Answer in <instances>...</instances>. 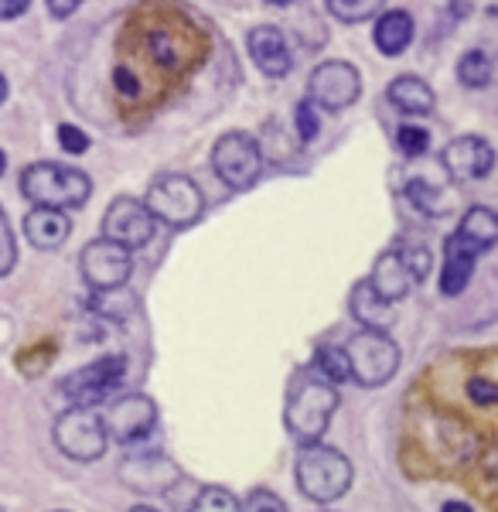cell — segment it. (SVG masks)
I'll return each mask as SVG.
<instances>
[{
  "mask_svg": "<svg viewBox=\"0 0 498 512\" xmlns=\"http://www.w3.org/2000/svg\"><path fill=\"white\" fill-rule=\"evenodd\" d=\"M209 52L202 24L174 0L134 7L113 45V93L127 117L147 123L174 93L185 89Z\"/></svg>",
  "mask_w": 498,
  "mask_h": 512,
  "instance_id": "6da1fadb",
  "label": "cell"
},
{
  "mask_svg": "<svg viewBox=\"0 0 498 512\" xmlns=\"http://www.w3.org/2000/svg\"><path fill=\"white\" fill-rule=\"evenodd\" d=\"M338 410V386L321 379L318 373H304L294 379L287 393V407H284V424L290 437L297 444H314L321 441Z\"/></svg>",
  "mask_w": 498,
  "mask_h": 512,
  "instance_id": "7a4b0ae2",
  "label": "cell"
},
{
  "mask_svg": "<svg viewBox=\"0 0 498 512\" xmlns=\"http://www.w3.org/2000/svg\"><path fill=\"white\" fill-rule=\"evenodd\" d=\"M21 195L45 209H79L93 195V181L86 171L65 168L55 161L28 164L21 175Z\"/></svg>",
  "mask_w": 498,
  "mask_h": 512,
  "instance_id": "3957f363",
  "label": "cell"
},
{
  "mask_svg": "<svg viewBox=\"0 0 498 512\" xmlns=\"http://www.w3.org/2000/svg\"><path fill=\"white\" fill-rule=\"evenodd\" d=\"M297 485H301L307 499L321 502V506L342 499L348 485H352V461L321 441L304 444L301 458H297Z\"/></svg>",
  "mask_w": 498,
  "mask_h": 512,
  "instance_id": "277c9868",
  "label": "cell"
},
{
  "mask_svg": "<svg viewBox=\"0 0 498 512\" xmlns=\"http://www.w3.org/2000/svg\"><path fill=\"white\" fill-rule=\"evenodd\" d=\"M348 359V379H355L365 390L389 383L400 369V345L389 338V332H376V328H362L359 335L348 338L345 345Z\"/></svg>",
  "mask_w": 498,
  "mask_h": 512,
  "instance_id": "5b68a950",
  "label": "cell"
},
{
  "mask_svg": "<svg viewBox=\"0 0 498 512\" xmlns=\"http://www.w3.org/2000/svg\"><path fill=\"white\" fill-rule=\"evenodd\" d=\"M147 212L154 216V222H164L171 229H188L202 219L205 212V198L202 188L195 185L188 175H161L151 181L144 198Z\"/></svg>",
  "mask_w": 498,
  "mask_h": 512,
  "instance_id": "8992f818",
  "label": "cell"
},
{
  "mask_svg": "<svg viewBox=\"0 0 498 512\" xmlns=\"http://www.w3.org/2000/svg\"><path fill=\"white\" fill-rule=\"evenodd\" d=\"M55 448L65 458L89 465L99 461L110 448V434L103 427V417L96 414V407H69L62 417L55 420Z\"/></svg>",
  "mask_w": 498,
  "mask_h": 512,
  "instance_id": "52a82bcc",
  "label": "cell"
},
{
  "mask_svg": "<svg viewBox=\"0 0 498 512\" xmlns=\"http://www.w3.org/2000/svg\"><path fill=\"white\" fill-rule=\"evenodd\" d=\"M212 171L232 192H246V188L256 185V178L263 171L260 144L249 134H243V130L222 134L212 147Z\"/></svg>",
  "mask_w": 498,
  "mask_h": 512,
  "instance_id": "ba28073f",
  "label": "cell"
},
{
  "mask_svg": "<svg viewBox=\"0 0 498 512\" xmlns=\"http://www.w3.org/2000/svg\"><path fill=\"white\" fill-rule=\"evenodd\" d=\"M123 376H127V359L123 355H103V359L65 376L62 393L72 400V407H96V403H106L120 390Z\"/></svg>",
  "mask_w": 498,
  "mask_h": 512,
  "instance_id": "9c48e42d",
  "label": "cell"
},
{
  "mask_svg": "<svg viewBox=\"0 0 498 512\" xmlns=\"http://www.w3.org/2000/svg\"><path fill=\"white\" fill-rule=\"evenodd\" d=\"M362 93V76L359 69H355L352 62H321L318 69L311 72V79H307V99H311L314 106H321V110H345V106H352L355 99Z\"/></svg>",
  "mask_w": 498,
  "mask_h": 512,
  "instance_id": "30bf717a",
  "label": "cell"
},
{
  "mask_svg": "<svg viewBox=\"0 0 498 512\" xmlns=\"http://www.w3.org/2000/svg\"><path fill=\"white\" fill-rule=\"evenodd\" d=\"M79 270H82V280H86L93 291H103V287L127 284L130 274H134V260H130L127 246L99 236L86 246V250H82Z\"/></svg>",
  "mask_w": 498,
  "mask_h": 512,
  "instance_id": "8fae6325",
  "label": "cell"
},
{
  "mask_svg": "<svg viewBox=\"0 0 498 512\" xmlns=\"http://www.w3.org/2000/svg\"><path fill=\"white\" fill-rule=\"evenodd\" d=\"M154 216L147 212L144 202L130 195H120L116 202H110L103 216V236L113 239V243L127 246V250H140L154 239Z\"/></svg>",
  "mask_w": 498,
  "mask_h": 512,
  "instance_id": "7c38bea8",
  "label": "cell"
},
{
  "mask_svg": "<svg viewBox=\"0 0 498 512\" xmlns=\"http://www.w3.org/2000/svg\"><path fill=\"white\" fill-rule=\"evenodd\" d=\"M154 424H157V407H154L151 396H144V393L116 396L103 414L106 434L120 444H134L140 437H147L154 431Z\"/></svg>",
  "mask_w": 498,
  "mask_h": 512,
  "instance_id": "4fadbf2b",
  "label": "cell"
},
{
  "mask_svg": "<svg viewBox=\"0 0 498 512\" xmlns=\"http://www.w3.org/2000/svg\"><path fill=\"white\" fill-rule=\"evenodd\" d=\"M441 164L454 181H475V178H485L488 171H492L495 151L485 137L464 134V137H454L451 144L444 147Z\"/></svg>",
  "mask_w": 498,
  "mask_h": 512,
  "instance_id": "5bb4252c",
  "label": "cell"
},
{
  "mask_svg": "<svg viewBox=\"0 0 498 512\" xmlns=\"http://www.w3.org/2000/svg\"><path fill=\"white\" fill-rule=\"evenodd\" d=\"M120 478L127 489L147 492V495H161L168 492V485H174L181 478L178 465L164 454H134L120 465Z\"/></svg>",
  "mask_w": 498,
  "mask_h": 512,
  "instance_id": "9a60e30c",
  "label": "cell"
},
{
  "mask_svg": "<svg viewBox=\"0 0 498 512\" xmlns=\"http://www.w3.org/2000/svg\"><path fill=\"white\" fill-rule=\"evenodd\" d=\"M246 48H249V59H253V65L263 76L280 79L290 72V45L284 31L273 28V24H260V28L249 31Z\"/></svg>",
  "mask_w": 498,
  "mask_h": 512,
  "instance_id": "2e32d148",
  "label": "cell"
},
{
  "mask_svg": "<svg viewBox=\"0 0 498 512\" xmlns=\"http://www.w3.org/2000/svg\"><path fill=\"white\" fill-rule=\"evenodd\" d=\"M478 250L471 243H464L458 233L447 236L444 243V270H441V294L444 297H458L464 287L471 284V274H475L478 263Z\"/></svg>",
  "mask_w": 498,
  "mask_h": 512,
  "instance_id": "e0dca14e",
  "label": "cell"
},
{
  "mask_svg": "<svg viewBox=\"0 0 498 512\" xmlns=\"http://www.w3.org/2000/svg\"><path fill=\"white\" fill-rule=\"evenodd\" d=\"M24 236L35 250H58L65 239L72 236V219L65 216V209H45V205H35V209L24 216Z\"/></svg>",
  "mask_w": 498,
  "mask_h": 512,
  "instance_id": "ac0fdd59",
  "label": "cell"
},
{
  "mask_svg": "<svg viewBox=\"0 0 498 512\" xmlns=\"http://www.w3.org/2000/svg\"><path fill=\"white\" fill-rule=\"evenodd\" d=\"M369 284H372V291L383 297V301L396 304V301H403V297L413 291V284H417V280H413V274L406 270V263L400 260V253L386 250L376 260V267H372Z\"/></svg>",
  "mask_w": 498,
  "mask_h": 512,
  "instance_id": "d6986e66",
  "label": "cell"
},
{
  "mask_svg": "<svg viewBox=\"0 0 498 512\" xmlns=\"http://www.w3.org/2000/svg\"><path fill=\"white\" fill-rule=\"evenodd\" d=\"M348 308H352V318L359 321L362 328H376V332H389V325L396 321L393 304L383 301L376 291H372L369 280L352 287V297H348Z\"/></svg>",
  "mask_w": 498,
  "mask_h": 512,
  "instance_id": "ffe728a7",
  "label": "cell"
},
{
  "mask_svg": "<svg viewBox=\"0 0 498 512\" xmlns=\"http://www.w3.org/2000/svg\"><path fill=\"white\" fill-rule=\"evenodd\" d=\"M389 103L396 106L406 117H423V113L434 110V89L417 76H400L389 82Z\"/></svg>",
  "mask_w": 498,
  "mask_h": 512,
  "instance_id": "44dd1931",
  "label": "cell"
},
{
  "mask_svg": "<svg viewBox=\"0 0 498 512\" xmlns=\"http://www.w3.org/2000/svg\"><path fill=\"white\" fill-rule=\"evenodd\" d=\"M372 38H376L379 52L389 55V59H393V55H403L413 41V18L406 11H383L376 21Z\"/></svg>",
  "mask_w": 498,
  "mask_h": 512,
  "instance_id": "7402d4cb",
  "label": "cell"
},
{
  "mask_svg": "<svg viewBox=\"0 0 498 512\" xmlns=\"http://www.w3.org/2000/svg\"><path fill=\"white\" fill-rule=\"evenodd\" d=\"M464 243H471L478 253H488L492 246L498 243V219L492 209H485V205H475V209L464 212L461 226L454 229Z\"/></svg>",
  "mask_w": 498,
  "mask_h": 512,
  "instance_id": "603a6c76",
  "label": "cell"
},
{
  "mask_svg": "<svg viewBox=\"0 0 498 512\" xmlns=\"http://www.w3.org/2000/svg\"><path fill=\"white\" fill-rule=\"evenodd\" d=\"M137 294L130 291L127 284L120 287H103V291H93L89 297V311H96V315L110 318V321H127L137 315Z\"/></svg>",
  "mask_w": 498,
  "mask_h": 512,
  "instance_id": "cb8c5ba5",
  "label": "cell"
},
{
  "mask_svg": "<svg viewBox=\"0 0 498 512\" xmlns=\"http://www.w3.org/2000/svg\"><path fill=\"white\" fill-rule=\"evenodd\" d=\"M458 79L464 89H485L492 82V59L485 52H478V48L464 52L458 62Z\"/></svg>",
  "mask_w": 498,
  "mask_h": 512,
  "instance_id": "d4e9b609",
  "label": "cell"
},
{
  "mask_svg": "<svg viewBox=\"0 0 498 512\" xmlns=\"http://www.w3.org/2000/svg\"><path fill=\"white\" fill-rule=\"evenodd\" d=\"M386 7V0H328V11L345 24H362L376 18Z\"/></svg>",
  "mask_w": 498,
  "mask_h": 512,
  "instance_id": "484cf974",
  "label": "cell"
},
{
  "mask_svg": "<svg viewBox=\"0 0 498 512\" xmlns=\"http://www.w3.org/2000/svg\"><path fill=\"white\" fill-rule=\"evenodd\" d=\"M314 373L328 383H345L348 379V359H345V349H335V345H321L318 355H314Z\"/></svg>",
  "mask_w": 498,
  "mask_h": 512,
  "instance_id": "4316f807",
  "label": "cell"
},
{
  "mask_svg": "<svg viewBox=\"0 0 498 512\" xmlns=\"http://www.w3.org/2000/svg\"><path fill=\"white\" fill-rule=\"evenodd\" d=\"M188 512H239V499L222 485H205Z\"/></svg>",
  "mask_w": 498,
  "mask_h": 512,
  "instance_id": "83f0119b",
  "label": "cell"
},
{
  "mask_svg": "<svg viewBox=\"0 0 498 512\" xmlns=\"http://www.w3.org/2000/svg\"><path fill=\"white\" fill-rule=\"evenodd\" d=\"M406 195H410V202L417 205V209L423 212V216H444V212H447L441 188L427 185V181H410V188H406Z\"/></svg>",
  "mask_w": 498,
  "mask_h": 512,
  "instance_id": "f1b7e54d",
  "label": "cell"
},
{
  "mask_svg": "<svg viewBox=\"0 0 498 512\" xmlns=\"http://www.w3.org/2000/svg\"><path fill=\"white\" fill-rule=\"evenodd\" d=\"M396 147H400L406 158H420L430 147V130L420 127V123H403V127L396 130Z\"/></svg>",
  "mask_w": 498,
  "mask_h": 512,
  "instance_id": "f546056e",
  "label": "cell"
},
{
  "mask_svg": "<svg viewBox=\"0 0 498 512\" xmlns=\"http://www.w3.org/2000/svg\"><path fill=\"white\" fill-rule=\"evenodd\" d=\"M396 253H400V260L406 263V270L413 274V280H420L430 274V250L427 246H417V243H403V246H396Z\"/></svg>",
  "mask_w": 498,
  "mask_h": 512,
  "instance_id": "4dcf8cb0",
  "label": "cell"
},
{
  "mask_svg": "<svg viewBox=\"0 0 498 512\" xmlns=\"http://www.w3.org/2000/svg\"><path fill=\"white\" fill-rule=\"evenodd\" d=\"M18 263V243H14L11 222H7V212L0 209V277H7Z\"/></svg>",
  "mask_w": 498,
  "mask_h": 512,
  "instance_id": "1f68e13d",
  "label": "cell"
},
{
  "mask_svg": "<svg viewBox=\"0 0 498 512\" xmlns=\"http://www.w3.org/2000/svg\"><path fill=\"white\" fill-rule=\"evenodd\" d=\"M239 512H287V506H284V499L273 495L270 489H253L239 502Z\"/></svg>",
  "mask_w": 498,
  "mask_h": 512,
  "instance_id": "d6a6232c",
  "label": "cell"
},
{
  "mask_svg": "<svg viewBox=\"0 0 498 512\" xmlns=\"http://www.w3.org/2000/svg\"><path fill=\"white\" fill-rule=\"evenodd\" d=\"M297 137H301L304 144H311V140L318 137V113H314L311 99H304V103L297 106Z\"/></svg>",
  "mask_w": 498,
  "mask_h": 512,
  "instance_id": "836d02e7",
  "label": "cell"
},
{
  "mask_svg": "<svg viewBox=\"0 0 498 512\" xmlns=\"http://www.w3.org/2000/svg\"><path fill=\"white\" fill-rule=\"evenodd\" d=\"M58 144H62V151H69V154L89 151V137L82 134L79 127H72V123H62V127H58Z\"/></svg>",
  "mask_w": 498,
  "mask_h": 512,
  "instance_id": "e575fe53",
  "label": "cell"
},
{
  "mask_svg": "<svg viewBox=\"0 0 498 512\" xmlns=\"http://www.w3.org/2000/svg\"><path fill=\"white\" fill-rule=\"evenodd\" d=\"M468 396H471L475 403H481V407H492V403L498 400V386L492 383V379H485V376H471Z\"/></svg>",
  "mask_w": 498,
  "mask_h": 512,
  "instance_id": "d590c367",
  "label": "cell"
},
{
  "mask_svg": "<svg viewBox=\"0 0 498 512\" xmlns=\"http://www.w3.org/2000/svg\"><path fill=\"white\" fill-rule=\"evenodd\" d=\"M28 7H31V0H0V18L14 21V18H21Z\"/></svg>",
  "mask_w": 498,
  "mask_h": 512,
  "instance_id": "8d00e7d4",
  "label": "cell"
},
{
  "mask_svg": "<svg viewBox=\"0 0 498 512\" xmlns=\"http://www.w3.org/2000/svg\"><path fill=\"white\" fill-rule=\"evenodd\" d=\"M79 7H82V0H48V11H52L55 18H69Z\"/></svg>",
  "mask_w": 498,
  "mask_h": 512,
  "instance_id": "74e56055",
  "label": "cell"
},
{
  "mask_svg": "<svg viewBox=\"0 0 498 512\" xmlns=\"http://www.w3.org/2000/svg\"><path fill=\"white\" fill-rule=\"evenodd\" d=\"M441 512H471V506H464V502H444V509Z\"/></svg>",
  "mask_w": 498,
  "mask_h": 512,
  "instance_id": "f35d334b",
  "label": "cell"
},
{
  "mask_svg": "<svg viewBox=\"0 0 498 512\" xmlns=\"http://www.w3.org/2000/svg\"><path fill=\"white\" fill-rule=\"evenodd\" d=\"M7 99V79H4V72H0V103Z\"/></svg>",
  "mask_w": 498,
  "mask_h": 512,
  "instance_id": "ab89813d",
  "label": "cell"
},
{
  "mask_svg": "<svg viewBox=\"0 0 498 512\" xmlns=\"http://www.w3.org/2000/svg\"><path fill=\"white\" fill-rule=\"evenodd\" d=\"M263 4H270V7H287V4H294V0H263Z\"/></svg>",
  "mask_w": 498,
  "mask_h": 512,
  "instance_id": "60d3db41",
  "label": "cell"
},
{
  "mask_svg": "<svg viewBox=\"0 0 498 512\" xmlns=\"http://www.w3.org/2000/svg\"><path fill=\"white\" fill-rule=\"evenodd\" d=\"M4 168H7V154L0 151V175H4Z\"/></svg>",
  "mask_w": 498,
  "mask_h": 512,
  "instance_id": "b9f144b4",
  "label": "cell"
},
{
  "mask_svg": "<svg viewBox=\"0 0 498 512\" xmlns=\"http://www.w3.org/2000/svg\"><path fill=\"white\" fill-rule=\"evenodd\" d=\"M130 512H157V509H151V506H134Z\"/></svg>",
  "mask_w": 498,
  "mask_h": 512,
  "instance_id": "7bdbcfd3",
  "label": "cell"
},
{
  "mask_svg": "<svg viewBox=\"0 0 498 512\" xmlns=\"http://www.w3.org/2000/svg\"><path fill=\"white\" fill-rule=\"evenodd\" d=\"M0 512H4V506H0Z\"/></svg>",
  "mask_w": 498,
  "mask_h": 512,
  "instance_id": "ee69618b",
  "label": "cell"
}]
</instances>
